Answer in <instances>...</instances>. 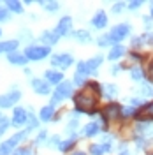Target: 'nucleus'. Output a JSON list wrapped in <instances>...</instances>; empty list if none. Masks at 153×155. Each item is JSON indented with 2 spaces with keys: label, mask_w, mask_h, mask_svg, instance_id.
Wrapping results in <instances>:
<instances>
[{
  "label": "nucleus",
  "mask_w": 153,
  "mask_h": 155,
  "mask_svg": "<svg viewBox=\"0 0 153 155\" xmlns=\"http://www.w3.org/2000/svg\"><path fill=\"white\" fill-rule=\"evenodd\" d=\"M141 39H143L144 44L153 46V32H146V34H143V35H141Z\"/></svg>",
  "instance_id": "79ce46f5"
},
{
  "label": "nucleus",
  "mask_w": 153,
  "mask_h": 155,
  "mask_svg": "<svg viewBox=\"0 0 153 155\" xmlns=\"http://www.w3.org/2000/svg\"><path fill=\"white\" fill-rule=\"evenodd\" d=\"M74 64V57L70 55V53H57V55H53L51 57V65L57 69H60V71H65V69H69L70 65Z\"/></svg>",
  "instance_id": "39448f33"
},
{
  "label": "nucleus",
  "mask_w": 153,
  "mask_h": 155,
  "mask_svg": "<svg viewBox=\"0 0 153 155\" xmlns=\"http://www.w3.org/2000/svg\"><path fill=\"white\" fill-rule=\"evenodd\" d=\"M5 9L9 12H16V14H23V4L18 0H7L5 2Z\"/></svg>",
  "instance_id": "cd10ccee"
},
{
  "label": "nucleus",
  "mask_w": 153,
  "mask_h": 155,
  "mask_svg": "<svg viewBox=\"0 0 153 155\" xmlns=\"http://www.w3.org/2000/svg\"><path fill=\"white\" fill-rule=\"evenodd\" d=\"M9 19H11V12L7 9H2V7H0V23L9 21Z\"/></svg>",
  "instance_id": "c03bdc74"
},
{
  "label": "nucleus",
  "mask_w": 153,
  "mask_h": 155,
  "mask_svg": "<svg viewBox=\"0 0 153 155\" xmlns=\"http://www.w3.org/2000/svg\"><path fill=\"white\" fill-rule=\"evenodd\" d=\"M76 145H77V136H70L69 139H62L58 150H60L62 153H69V152H72V148Z\"/></svg>",
  "instance_id": "5701e85b"
},
{
  "label": "nucleus",
  "mask_w": 153,
  "mask_h": 155,
  "mask_svg": "<svg viewBox=\"0 0 153 155\" xmlns=\"http://www.w3.org/2000/svg\"><path fill=\"white\" fill-rule=\"evenodd\" d=\"M102 95V87L95 83V81H88L83 90H79L77 94H74L72 101H74V107L79 109L83 115H90V116H99V97Z\"/></svg>",
  "instance_id": "f257e3e1"
},
{
  "label": "nucleus",
  "mask_w": 153,
  "mask_h": 155,
  "mask_svg": "<svg viewBox=\"0 0 153 155\" xmlns=\"http://www.w3.org/2000/svg\"><path fill=\"white\" fill-rule=\"evenodd\" d=\"M72 83L77 85V87H85L86 83H88V72H86V62L85 60L77 62V69H76V72H74Z\"/></svg>",
  "instance_id": "1a4fd4ad"
},
{
  "label": "nucleus",
  "mask_w": 153,
  "mask_h": 155,
  "mask_svg": "<svg viewBox=\"0 0 153 155\" xmlns=\"http://www.w3.org/2000/svg\"><path fill=\"white\" fill-rule=\"evenodd\" d=\"M150 18L153 19V2H150Z\"/></svg>",
  "instance_id": "864d4df0"
},
{
  "label": "nucleus",
  "mask_w": 153,
  "mask_h": 155,
  "mask_svg": "<svg viewBox=\"0 0 153 155\" xmlns=\"http://www.w3.org/2000/svg\"><path fill=\"white\" fill-rule=\"evenodd\" d=\"M44 79L48 81L49 85H60V83H63L65 79H63V72L62 71H57V69H48L46 72H44Z\"/></svg>",
  "instance_id": "4468645a"
},
{
  "label": "nucleus",
  "mask_w": 153,
  "mask_h": 155,
  "mask_svg": "<svg viewBox=\"0 0 153 155\" xmlns=\"http://www.w3.org/2000/svg\"><path fill=\"white\" fill-rule=\"evenodd\" d=\"M18 46H19V39H11V41H2L0 42V55L2 53H14L18 51Z\"/></svg>",
  "instance_id": "f3484780"
},
{
  "label": "nucleus",
  "mask_w": 153,
  "mask_h": 155,
  "mask_svg": "<svg viewBox=\"0 0 153 155\" xmlns=\"http://www.w3.org/2000/svg\"><path fill=\"white\" fill-rule=\"evenodd\" d=\"M143 5V2L141 0H134V2H129V9L130 11H137L139 7Z\"/></svg>",
  "instance_id": "09e8293b"
},
{
  "label": "nucleus",
  "mask_w": 153,
  "mask_h": 155,
  "mask_svg": "<svg viewBox=\"0 0 153 155\" xmlns=\"http://www.w3.org/2000/svg\"><path fill=\"white\" fill-rule=\"evenodd\" d=\"M28 120H27V130L28 132H32V130H35L39 127V116H35L34 113H32V107H28Z\"/></svg>",
  "instance_id": "7c9ffc66"
},
{
  "label": "nucleus",
  "mask_w": 153,
  "mask_h": 155,
  "mask_svg": "<svg viewBox=\"0 0 153 155\" xmlns=\"http://www.w3.org/2000/svg\"><path fill=\"white\" fill-rule=\"evenodd\" d=\"M129 106H134L137 109H141V107L146 106V102H144V99H141V97H130L129 99Z\"/></svg>",
  "instance_id": "e433bc0d"
},
{
  "label": "nucleus",
  "mask_w": 153,
  "mask_h": 155,
  "mask_svg": "<svg viewBox=\"0 0 153 155\" xmlns=\"http://www.w3.org/2000/svg\"><path fill=\"white\" fill-rule=\"evenodd\" d=\"M0 37H2V28H0Z\"/></svg>",
  "instance_id": "6e6d98bb"
},
{
  "label": "nucleus",
  "mask_w": 153,
  "mask_h": 155,
  "mask_svg": "<svg viewBox=\"0 0 153 155\" xmlns=\"http://www.w3.org/2000/svg\"><path fill=\"white\" fill-rule=\"evenodd\" d=\"M39 122H51V120H55V107L48 104V106H42L41 107V111H39Z\"/></svg>",
  "instance_id": "a211bd4d"
},
{
  "label": "nucleus",
  "mask_w": 153,
  "mask_h": 155,
  "mask_svg": "<svg viewBox=\"0 0 153 155\" xmlns=\"http://www.w3.org/2000/svg\"><path fill=\"white\" fill-rule=\"evenodd\" d=\"M129 58H132L134 62H143V60H144V55H141L139 51H130V53H129Z\"/></svg>",
  "instance_id": "37998d69"
},
{
  "label": "nucleus",
  "mask_w": 153,
  "mask_h": 155,
  "mask_svg": "<svg viewBox=\"0 0 153 155\" xmlns=\"http://www.w3.org/2000/svg\"><path fill=\"white\" fill-rule=\"evenodd\" d=\"M70 155H88L86 152H81V150H74V152H70Z\"/></svg>",
  "instance_id": "603ef678"
},
{
  "label": "nucleus",
  "mask_w": 153,
  "mask_h": 155,
  "mask_svg": "<svg viewBox=\"0 0 153 155\" xmlns=\"http://www.w3.org/2000/svg\"><path fill=\"white\" fill-rule=\"evenodd\" d=\"M28 130L25 129V130H19V132H16L14 136H11L9 139H5L4 143H0V155H11L16 148H18V145L21 143V141H25L27 137H28Z\"/></svg>",
  "instance_id": "f03ea898"
},
{
  "label": "nucleus",
  "mask_w": 153,
  "mask_h": 155,
  "mask_svg": "<svg viewBox=\"0 0 153 155\" xmlns=\"http://www.w3.org/2000/svg\"><path fill=\"white\" fill-rule=\"evenodd\" d=\"M148 136H150V137H153V125H151V129H150V132H148Z\"/></svg>",
  "instance_id": "5fc2aeb1"
},
{
  "label": "nucleus",
  "mask_w": 153,
  "mask_h": 155,
  "mask_svg": "<svg viewBox=\"0 0 153 155\" xmlns=\"http://www.w3.org/2000/svg\"><path fill=\"white\" fill-rule=\"evenodd\" d=\"M148 155H153V152H150V153H148Z\"/></svg>",
  "instance_id": "4d7b16f0"
},
{
  "label": "nucleus",
  "mask_w": 153,
  "mask_h": 155,
  "mask_svg": "<svg viewBox=\"0 0 153 155\" xmlns=\"http://www.w3.org/2000/svg\"><path fill=\"white\" fill-rule=\"evenodd\" d=\"M135 94H137V97H141V99H144V97H153V85L151 83H139V87L135 88Z\"/></svg>",
  "instance_id": "bb28decb"
},
{
  "label": "nucleus",
  "mask_w": 153,
  "mask_h": 155,
  "mask_svg": "<svg viewBox=\"0 0 153 155\" xmlns=\"http://www.w3.org/2000/svg\"><path fill=\"white\" fill-rule=\"evenodd\" d=\"M125 7H127L125 2H116V4H113L111 11H113V14H122V12L125 11Z\"/></svg>",
  "instance_id": "a19ab883"
},
{
  "label": "nucleus",
  "mask_w": 153,
  "mask_h": 155,
  "mask_svg": "<svg viewBox=\"0 0 153 155\" xmlns=\"http://www.w3.org/2000/svg\"><path fill=\"white\" fill-rule=\"evenodd\" d=\"M143 21L144 23H146V30H148V32H150V30H151V18H150V16H146V18H143Z\"/></svg>",
  "instance_id": "3c124183"
},
{
  "label": "nucleus",
  "mask_w": 153,
  "mask_h": 155,
  "mask_svg": "<svg viewBox=\"0 0 153 155\" xmlns=\"http://www.w3.org/2000/svg\"><path fill=\"white\" fill-rule=\"evenodd\" d=\"M25 57L28 58V60H32V62H41V60H44V58H48L49 55H51V48H48V46H35V44H30V46H27L25 48Z\"/></svg>",
  "instance_id": "20e7f679"
},
{
  "label": "nucleus",
  "mask_w": 153,
  "mask_h": 155,
  "mask_svg": "<svg viewBox=\"0 0 153 155\" xmlns=\"http://www.w3.org/2000/svg\"><path fill=\"white\" fill-rule=\"evenodd\" d=\"M130 30H132V28H130V25H129V23H120V25H115V27L111 28V32H109V37L113 39L115 46H116V44H120L125 37H129Z\"/></svg>",
  "instance_id": "423d86ee"
},
{
  "label": "nucleus",
  "mask_w": 153,
  "mask_h": 155,
  "mask_svg": "<svg viewBox=\"0 0 153 155\" xmlns=\"http://www.w3.org/2000/svg\"><path fill=\"white\" fill-rule=\"evenodd\" d=\"M55 32H57L58 37H63V35H70L72 34V18L70 16H63L60 18V21L55 27Z\"/></svg>",
  "instance_id": "f8f14e48"
},
{
  "label": "nucleus",
  "mask_w": 153,
  "mask_h": 155,
  "mask_svg": "<svg viewBox=\"0 0 153 155\" xmlns=\"http://www.w3.org/2000/svg\"><path fill=\"white\" fill-rule=\"evenodd\" d=\"M130 78L134 81H143L144 78H146V71L141 65H134V67L130 69Z\"/></svg>",
  "instance_id": "c756f323"
},
{
  "label": "nucleus",
  "mask_w": 153,
  "mask_h": 155,
  "mask_svg": "<svg viewBox=\"0 0 153 155\" xmlns=\"http://www.w3.org/2000/svg\"><path fill=\"white\" fill-rule=\"evenodd\" d=\"M100 115L104 116L107 122H115L118 118H122V106L116 102H109L100 109Z\"/></svg>",
  "instance_id": "6e6552de"
},
{
  "label": "nucleus",
  "mask_w": 153,
  "mask_h": 155,
  "mask_svg": "<svg viewBox=\"0 0 153 155\" xmlns=\"http://www.w3.org/2000/svg\"><path fill=\"white\" fill-rule=\"evenodd\" d=\"M72 92H74V83H72V81H63V83H60V85L55 88V92H53L51 106L55 107L57 104L67 101L69 97H72Z\"/></svg>",
  "instance_id": "7ed1b4c3"
},
{
  "label": "nucleus",
  "mask_w": 153,
  "mask_h": 155,
  "mask_svg": "<svg viewBox=\"0 0 153 155\" xmlns=\"http://www.w3.org/2000/svg\"><path fill=\"white\" fill-rule=\"evenodd\" d=\"M19 99H21V92L16 87L11 88V92L0 95V109H7V107L16 106V102H18Z\"/></svg>",
  "instance_id": "0eeeda50"
},
{
  "label": "nucleus",
  "mask_w": 153,
  "mask_h": 155,
  "mask_svg": "<svg viewBox=\"0 0 153 155\" xmlns=\"http://www.w3.org/2000/svg\"><path fill=\"white\" fill-rule=\"evenodd\" d=\"M9 127H11V120L7 118V116H4L2 113H0V136L5 134Z\"/></svg>",
  "instance_id": "f704fd0d"
},
{
  "label": "nucleus",
  "mask_w": 153,
  "mask_h": 155,
  "mask_svg": "<svg viewBox=\"0 0 153 155\" xmlns=\"http://www.w3.org/2000/svg\"><path fill=\"white\" fill-rule=\"evenodd\" d=\"M77 127H79V122H77V118H70V122H69L67 127H65V132L69 134V137H70V136H76Z\"/></svg>",
  "instance_id": "72a5a7b5"
},
{
  "label": "nucleus",
  "mask_w": 153,
  "mask_h": 155,
  "mask_svg": "<svg viewBox=\"0 0 153 155\" xmlns=\"http://www.w3.org/2000/svg\"><path fill=\"white\" fill-rule=\"evenodd\" d=\"M7 62L12 64V65H27L28 58L25 57V53L14 51V53H9V55H7Z\"/></svg>",
  "instance_id": "4be33fe9"
},
{
  "label": "nucleus",
  "mask_w": 153,
  "mask_h": 155,
  "mask_svg": "<svg viewBox=\"0 0 153 155\" xmlns=\"http://www.w3.org/2000/svg\"><path fill=\"white\" fill-rule=\"evenodd\" d=\"M58 35L55 30H44L42 34H41V42H42V46H48V48H51V46H55L58 42Z\"/></svg>",
  "instance_id": "dca6fc26"
},
{
  "label": "nucleus",
  "mask_w": 153,
  "mask_h": 155,
  "mask_svg": "<svg viewBox=\"0 0 153 155\" xmlns=\"http://www.w3.org/2000/svg\"><path fill=\"white\" fill-rule=\"evenodd\" d=\"M30 87H32V90L37 95H49L51 94V85H49L46 79H41V78H34L30 81Z\"/></svg>",
  "instance_id": "9d476101"
},
{
  "label": "nucleus",
  "mask_w": 153,
  "mask_h": 155,
  "mask_svg": "<svg viewBox=\"0 0 153 155\" xmlns=\"http://www.w3.org/2000/svg\"><path fill=\"white\" fill-rule=\"evenodd\" d=\"M97 134H100V125L97 122H90L81 129V136H85V137H95Z\"/></svg>",
  "instance_id": "6ab92c4d"
},
{
  "label": "nucleus",
  "mask_w": 153,
  "mask_h": 155,
  "mask_svg": "<svg viewBox=\"0 0 153 155\" xmlns=\"http://www.w3.org/2000/svg\"><path fill=\"white\" fill-rule=\"evenodd\" d=\"M92 27L95 30H104L107 27V14H106V11H97L95 14H93V18H92Z\"/></svg>",
  "instance_id": "2eb2a0df"
},
{
  "label": "nucleus",
  "mask_w": 153,
  "mask_h": 155,
  "mask_svg": "<svg viewBox=\"0 0 153 155\" xmlns=\"http://www.w3.org/2000/svg\"><path fill=\"white\" fill-rule=\"evenodd\" d=\"M151 141L153 139H148L146 136H135L134 137V143H135V146H137V150H146Z\"/></svg>",
  "instance_id": "2f4dec72"
},
{
  "label": "nucleus",
  "mask_w": 153,
  "mask_h": 155,
  "mask_svg": "<svg viewBox=\"0 0 153 155\" xmlns=\"http://www.w3.org/2000/svg\"><path fill=\"white\" fill-rule=\"evenodd\" d=\"M125 53H127V48H125V46H122V44H116V46H113V48H111V51L107 53V60L116 62V60L123 58Z\"/></svg>",
  "instance_id": "412c9836"
},
{
  "label": "nucleus",
  "mask_w": 153,
  "mask_h": 155,
  "mask_svg": "<svg viewBox=\"0 0 153 155\" xmlns=\"http://www.w3.org/2000/svg\"><path fill=\"white\" fill-rule=\"evenodd\" d=\"M42 7L48 11L49 14H55V12L60 9V2H44V5H42Z\"/></svg>",
  "instance_id": "4c0bfd02"
},
{
  "label": "nucleus",
  "mask_w": 153,
  "mask_h": 155,
  "mask_svg": "<svg viewBox=\"0 0 153 155\" xmlns=\"http://www.w3.org/2000/svg\"><path fill=\"white\" fill-rule=\"evenodd\" d=\"M12 155H34V150L32 146H19L12 152Z\"/></svg>",
  "instance_id": "58836bf2"
},
{
  "label": "nucleus",
  "mask_w": 153,
  "mask_h": 155,
  "mask_svg": "<svg viewBox=\"0 0 153 155\" xmlns=\"http://www.w3.org/2000/svg\"><path fill=\"white\" fill-rule=\"evenodd\" d=\"M27 120H28V111H27L25 107H19V106L14 107L11 125L12 127H23V125H27Z\"/></svg>",
  "instance_id": "9b49d317"
},
{
  "label": "nucleus",
  "mask_w": 153,
  "mask_h": 155,
  "mask_svg": "<svg viewBox=\"0 0 153 155\" xmlns=\"http://www.w3.org/2000/svg\"><path fill=\"white\" fill-rule=\"evenodd\" d=\"M122 71H123V65H120V64H115V65L111 67V74H113V76H118Z\"/></svg>",
  "instance_id": "8fccbe9b"
},
{
  "label": "nucleus",
  "mask_w": 153,
  "mask_h": 155,
  "mask_svg": "<svg viewBox=\"0 0 153 155\" xmlns=\"http://www.w3.org/2000/svg\"><path fill=\"white\" fill-rule=\"evenodd\" d=\"M130 44H132V48H134V49H139V48H143V46H144V42H143V39H141V35H139V37H134Z\"/></svg>",
  "instance_id": "a18cd8bd"
},
{
  "label": "nucleus",
  "mask_w": 153,
  "mask_h": 155,
  "mask_svg": "<svg viewBox=\"0 0 153 155\" xmlns=\"http://www.w3.org/2000/svg\"><path fill=\"white\" fill-rule=\"evenodd\" d=\"M111 150H113V146H109V145L93 143V145H90V148H88V153L90 155H106V153H109Z\"/></svg>",
  "instance_id": "aec40b11"
},
{
  "label": "nucleus",
  "mask_w": 153,
  "mask_h": 155,
  "mask_svg": "<svg viewBox=\"0 0 153 155\" xmlns=\"http://www.w3.org/2000/svg\"><path fill=\"white\" fill-rule=\"evenodd\" d=\"M118 94H120V88L116 87V85H113V83H107V85L102 87V97L109 99L111 102H113L115 97H118Z\"/></svg>",
  "instance_id": "b1692460"
},
{
  "label": "nucleus",
  "mask_w": 153,
  "mask_h": 155,
  "mask_svg": "<svg viewBox=\"0 0 153 155\" xmlns=\"http://www.w3.org/2000/svg\"><path fill=\"white\" fill-rule=\"evenodd\" d=\"M85 62H86L88 76H95L99 72V69H100V65H102V62H104V57L102 55H95V57H92L90 60H85Z\"/></svg>",
  "instance_id": "ddd939ff"
},
{
  "label": "nucleus",
  "mask_w": 153,
  "mask_h": 155,
  "mask_svg": "<svg viewBox=\"0 0 153 155\" xmlns=\"http://www.w3.org/2000/svg\"><path fill=\"white\" fill-rule=\"evenodd\" d=\"M139 115V109L134 106H123L122 107V120H127V118H137Z\"/></svg>",
  "instance_id": "c85d7f7f"
},
{
  "label": "nucleus",
  "mask_w": 153,
  "mask_h": 155,
  "mask_svg": "<svg viewBox=\"0 0 153 155\" xmlns=\"http://www.w3.org/2000/svg\"><path fill=\"white\" fill-rule=\"evenodd\" d=\"M146 78L150 79V83H153V58L148 64V69H146Z\"/></svg>",
  "instance_id": "49530a36"
},
{
  "label": "nucleus",
  "mask_w": 153,
  "mask_h": 155,
  "mask_svg": "<svg viewBox=\"0 0 153 155\" xmlns=\"http://www.w3.org/2000/svg\"><path fill=\"white\" fill-rule=\"evenodd\" d=\"M44 143H48V132L41 130L37 134V137L34 139V146H41V145H44Z\"/></svg>",
  "instance_id": "c9c22d12"
},
{
  "label": "nucleus",
  "mask_w": 153,
  "mask_h": 155,
  "mask_svg": "<svg viewBox=\"0 0 153 155\" xmlns=\"http://www.w3.org/2000/svg\"><path fill=\"white\" fill-rule=\"evenodd\" d=\"M70 37L76 39L77 42H81V44H88L90 41H92V35H90V32L88 30H74L72 34H70Z\"/></svg>",
  "instance_id": "a878e982"
},
{
  "label": "nucleus",
  "mask_w": 153,
  "mask_h": 155,
  "mask_svg": "<svg viewBox=\"0 0 153 155\" xmlns=\"http://www.w3.org/2000/svg\"><path fill=\"white\" fill-rule=\"evenodd\" d=\"M60 143H62L60 136H58V134H55V136H51V137L48 139V143H46V145H48L49 148H58V146H60Z\"/></svg>",
  "instance_id": "ea45409f"
},
{
  "label": "nucleus",
  "mask_w": 153,
  "mask_h": 155,
  "mask_svg": "<svg viewBox=\"0 0 153 155\" xmlns=\"http://www.w3.org/2000/svg\"><path fill=\"white\" fill-rule=\"evenodd\" d=\"M127 146H129L127 141H123L122 145L118 146V148H120V155H132V153H130V150H127Z\"/></svg>",
  "instance_id": "de8ad7c7"
},
{
  "label": "nucleus",
  "mask_w": 153,
  "mask_h": 155,
  "mask_svg": "<svg viewBox=\"0 0 153 155\" xmlns=\"http://www.w3.org/2000/svg\"><path fill=\"white\" fill-rule=\"evenodd\" d=\"M97 44L100 46V48H107V46H115V42H113V39L109 37V34H104V35H100V37L97 39Z\"/></svg>",
  "instance_id": "473e14b6"
},
{
  "label": "nucleus",
  "mask_w": 153,
  "mask_h": 155,
  "mask_svg": "<svg viewBox=\"0 0 153 155\" xmlns=\"http://www.w3.org/2000/svg\"><path fill=\"white\" fill-rule=\"evenodd\" d=\"M137 120H146V122H153V101L148 102L144 107L139 109V115H137Z\"/></svg>",
  "instance_id": "393cba45"
}]
</instances>
